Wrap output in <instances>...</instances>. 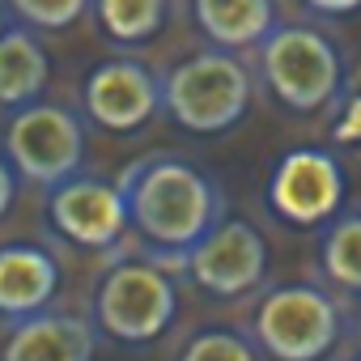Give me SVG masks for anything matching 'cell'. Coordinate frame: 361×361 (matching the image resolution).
<instances>
[{"label": "cell", "mask_w": 361, "mask_h": 361, "mask_svg": "<svg viewBox=\"0 0 361 361\" xmlns=\"http://www.w3.org/2000/svg\"><path fill=\"white\" fill-rule=\"evenodd\" d=\"M183 268L204 293H213V298H243L268 276V238L251 221L226 217L204 243H196L183 255Z\"/></svg>", "instance_id": "obj_9"}, {"label": "cell", "mask_w": 361, "mask_h": 361, "mask_svg": "<svg viewBox=\"0 0 361 361\" xmlns=\"http://www.w3.org/2000/svg\"><path fill=\"white\" fill-rule=\"evenodd\" d=\"M94 18L111 43L140 47L161 35L170 18V0H94Z\"/></svg>", "instance_id": "obj_15"}, {"label": "cell", "mask_w": 361, "mask_h": 361, "mask_svg": "<svg viewBox=\"0 0 361 361\" xmlns=\"http://www.w3.org/2000/svg\"><path fill=\"white\" fill-rule=\"evenodd\" d=\"M192 18L221 51L264 47L276 30V0H192Z\"/></svg>", "instance_id": "obj_13"}, {"label": "cell", "mask_w": 361, "mask_h": 361, "mask_svg": "<svg viewBox=\"0 0 361 361\" xmlns=\"http://www.w3.org/2000/svg\"><path fill=\"white\" fill-rule=\"evenodd\" d=\"M344 196H348V183H344L340 157L310 145L289 149L268 178V209L298 230L331 226L344 209Z\"/></svg>", "instance_id": "obj_7"}, {"label": "cell", "mask_w": 361, "mask_h": 361, "mask_svg": "<svg viewBox=\"0 0 361 361\" xmlns=\"http://www.w3.org/2000/svg\"><path fill=\"white\" fill-rule=\"evenodd\" d=\"M5 157L26 183L60 188L81 174L85 161V123L77 111L60 102H35L9 115L5 123Z\"/></svg>", "instance_id": "obj_6"}, {"label": "cell", "mask_w": 361, "mask_h": 361, "mask_svg": "<svg viewBox=\"0 0 361 361\" xmlns=\"http://www.w3.org/2000/svg\"><path fill=\"white\" fill-rule=\"evenodd\" d=\"M132 230L170 255H188L226 221V196L217 178L178 153H153L119 178Z\"/></svg>", "instance_id": "obj_1"}, {"label": "cell", "mask_w": 361, "mask_h": 361, "mask_svg": "<svg viewBox=\"0 0 361 361\" xmlns=\"http://www.w3.org/2000/svg\"><path fill=\"white\" fill-rule=\"evenodd\" d=\"M5 5L26 30H68L94 9V0H5Z\"/></svg>", "instance_id": "obj_17"}, {"label": "cell", "mask_w": 361, "mask_h": 361, "mask_svg": "<svg viewBox=\"0 0 361 361\" xmlns=\"http://www.w3.org/2000/svg\"><path fill=\"white\" fill-rule=\"evenodd\" d=\"M98 327L81 314L43 310L22 319L0 340V361H94Z\"/></svg>", "instance_id": "obj_12"}, {"label": "cell", "mask_w": 361, "mask_h": 361, "mask_svg": "<svg viewBox=\"0 0 361 361\" xmlns=\"http://www.w3.org/2000/svg\"><path fill=\"white\" fill-rule=\"evenodd\" d=\"M319 268L331 285L361 293V213H340L331 226H323Z\"/></svg>", "instance_id": "obj_16"}, {"label": "cell", "mask_w": 361, "mask_h": 361, "mask_svg": "<svg viewBox=\"0 0 361 361\" xmlns=\"http://www.w3.org/2000/svg\"><path fill=\"white\" fill-rule=\"evenodd\" d=\"M336 140L340 145H361V94L344 106V115L336 123Z\"/></svg>", "instance_id": "obj_20"}, {"label": "cell", "mask_w": 361, "mask_h": 361, "mask_svg": "<svg viewBox=\"0 0 361 361\" xmlns=\"http://www.w3.org/2000/svg\"><path fill=\"white\" fill-rule=\"evenodd\" d=\"M353 331H357V344H361V302H357V310H353Z\"/></svg>", "instance_id": "obj_22"}, {"label": "cell", "mask_w": 361, "mask_h": 361, "mask_svg": "<svg viewBox=\"0 0 361 361\" xmlns=\"http://www.w3.org/2000/svg\"><path fill=\"white\" fill-rule=\"evenodd\" d=\"M81 106L106 132H136L161 111V77L132 56L102 60L81 85Z\"/></svg>", "instance_id": "obj_10"}, {"label": "cell", "mask_w": 361, "mask_h": 361, "mask_svg": "<svg viewBox=\"0 0 361 361\" xmlns=\"http://www.w3.org/2000/svg\"><path fill=\"white\" fill-rule=\"evenodd\" d=\"M47 221L64 243L85 251H106L132 230L123 188L94 174H77L47 192Z\"/></svg>", "instance_id": "obj_8"}, {"label": "cell", "mask_w": 361, "mask_h": 361, "mask_svg": "<svg viewBox=\"0 0 361 361\" xmlns=\"http://www.w3.org/2000/svg\"><path fill=\"white\" fill-rule=\"evenodd\" d=\"M259 73L285 111L310 115L336 102L344 85V56L314 26H276L259 47Z\"/></svg>", "instance_id": "obj_3"}, {"label": "cell", "mask_w": 361, "mask_h": 361, "mask_svg": "<svg viewBox=\"0 0 361 361\" xmlns=\"http://www.w3.org/2000/svg\"><path fill=\"white\" fill-rule=\"evenodd\" d=\"M47 77H51V60L26 26L0 30V106L22 111L43 102L39 94L47 90Z\"/></svg>", "instance_id": "obj_14"}, {"label": "cell", "mask_w": 361, "mask_h": 361, "mask_svg": "<svg viewBox=\"0 0 361 361\" xmlns=\"http://www.w3.org/2000/svg\"><path fill=\"white\" fill-rule=\"evenodd\" d=\"M60 259L39 243H5L0 247V314L22 323L43 314L60 293Z\"/></svg>", "instance_id": "obj_11"}, {"label": "cell", "mask_w": 361, "mask_h": 361, "mask_svg": "<svg viewBox=\"0 0 361 361\" xmlns=\"http://www.w3.org/2000/svg\"><path fill=\"white\" fill-rule=\"evenodd\" d=\"M178 314V289L153 259H119L94 289V327L119 344L157 340Z\"/></svg>", "instance_id": "obj_5"}, {"label": "cell", "mask_w": 361, "mask_h": 361, "mask_svg": "<svg viewBox=\"0 0 361 361\" xmlns=\"http://www.w3.org/2000/svg\"><path fill=\"white\" fill-rule=\"evenodd\" d=\"M178 361H259L255 357V344L243 336V331H230V327H209V331H196Z\"/></svg>", "instance_id": "obj_18"}, {"label": "cell", "mask_w": 361, "mask_h": 361, "mask_svg": "<svg viewBox=\"0 0 361 361\" xmlns=\"http://www.w3.org/2000/svg\"><path fill=\"white\" fill-rule=\"evenodd\" d=\"M357 361H361V357H357Z\"/></svg>", "instance_id": "obj_23"}, {"label": "cell", "mask_w": 361, "mask_h": 361, "mask_svg": "<svg viewBox=\"0 0 361 361\" xmlns=\"http://www.w3.org/2000/svg\"><path fill=\"white\" fill-rule=\"evenodd\" d=\"M302 5L314 9V13H323V18H348V13L361 9V0H302Z\"/></svg>", "instance_id": "obj_21"}, {"label": "cell", "mask_w": 361, "mask_h": 361, "mask_svg": "<svg viewBox=\"0 0 361 361\" xmlns=\"http://www.w3.org/2000/svg\"><path fill=\"white\" fill-rule=\"evenodd\" d=\"M161 111L192 136L230 132L251 111V73L234 51H192L161 73Z\"/></svg>", "instance_id": "obj_2"}, {"label": "cell", "mask_w": 361, "mask_h": 361, "mask_svg": "<svg viewBox=\"0 0 361 361\" xmlns=\"http://www.w3.org/2000/svg\"><path fill=\"white\" fill-rule=\"evenodd\" d=\"M251 331L255 344L276 361H323L344 336V314L327 289L298 281L276 285L259 298Z\"/></svg>", "instance_id": "obj_4"}, {"label": "cell", "mask_w": 361, "mask_h": 361, "mask_svg": "<svg viewBox=\"0 0 361 361\" xmlns=\"http://www.w3.org/2000/svg\"><path fill=\"white\" fill-rule=\"evenodd\" d=\"M18 188H22V174L13 170V161L5 157V149H0V217H5L18 200Z\"/></svg>", "instance_id": "obj_19"}]
</instances>
